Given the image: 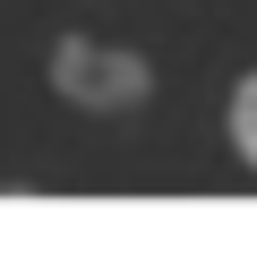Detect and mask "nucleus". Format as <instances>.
Masks as SVG:
<instances>
[{
  "label": "nucleus",
  "mask_w": 257,
  "mask_h": 257,
  "mask_svg": "<svg viewBox=\"0 0 257 257\" xmlns=\"http://www.w3.org/2000/svg\"><path fill=\"white\" fill-rule=\"evenodd\" d=\"M223 128H231V155H240V163L257 172V69H248V77L231 86V111H223Z\"/></svg>",
  "instance_id": "obj_2"
},
{
  "label": "nucleus",
  "mask_w": 257,
  "mask_h": 257,
  "mask_svg": "<svg viewBox=\"0 0 257 257\" xmlns=\"http://www.w3.org/2000/svg\"><path fill=\"white\" fill-rule=\"evenodd\" d=\"M52 94L69 111H94V120L146 111L155 103V60L128 52V43H103V35H60L52 43Z\"/></svg>",
  "instance_id": "obj_1"
}]
</instances>
